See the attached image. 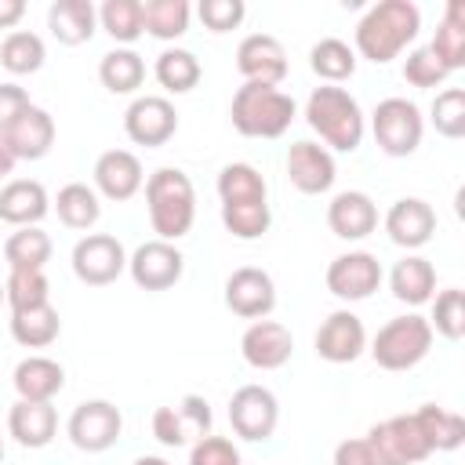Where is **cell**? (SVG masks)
Listing matches in <instances>:
<instances>
[{"label":"cell","instance_id":"obj_1","mask_svg":"<svg viewBox=\"0 0 465 465\" xmlns=\"http://www.w3.org/2000/svg\"><path fill=\"white\" fill-rule=\"evenodd\" d=\"M418 29H421L418 4H411V0H381L356 22V51L367 62L385 65V62L400 58L407 51V44H414Z\"/></svg>","mask_w":465,"mask_h":465},{"label":"cell","instance_id":"obj_2","mask_svg":"<svg viewBox=\"0 0 465 465\" xmlns=\"http://www.w3.org/2000/svg\"><path fill=\"white\" fill-rule=\"evenodd\" d=\"M145 207H149V225L156 240H182L193 222H196V189L193 178L178 167H160L145 178Z\"/></svg>","mask_w":465,"mask_h":465},{"label":"cell","instance_id":"obj_3","mask_svg":"<svg viewBox=\"0 0 465 465\" xmlns=\"http://www.w3.org/2000/svg\"><path fill=\"white\" fill-rule=\"evenodd\" d=\"M305 124L338 153H356L363 142V131H367L360 102L345 87H334V84H323L309 94Z\"/></svg>","mask_w":465,"mask_h":465},{"label":"cell","instance_id":"obj_4","mask_svg":"<svg viewBox=\"0 0 465 465\" xmlns=\"http://www.w3.org/2000/svg\"><path fill=\"white\" fill-rule=\"evenodd\" d=\"M294 113H298L294 98L269 84H243L229 105L232 127L243 138H280L291 127Z\"/></svg>","mask_w":465,"mask_h":465},{"label":"cell","instance_id":"obj_5","mask_svg":"<svg viewBox=\"0 0 465 465\" xmlns=\"http://www.w3.org/2000/svg\"><path fill=\"white\" fill-rule=\"evenodd\" d=\"M429 349H432V327L418 312L389 320L371 341V356L381 371H411L429 356Z\"/></svg>","mask_w":465,"mask_h":465},{"label":"cell","instance_id":"obj_6","mask_svg":"<svg viewBox=\"0 0 465 465\" xmlns=\"http://www.w3.org/2000/svg\"><path fill=\"white\" fill-rule=\"evenodd\" d=\"M371 131L385 156H411L421 145L425 120L411 98H381L371 113Z\"/></svg>","mask_w":465,"mask_h":465},{"label":"cell","instance_id":"obj_7","mask_svg":"<svg viewBox=\"0 0 465 465\" xmlns=\"http://www.w3.org/2000/svg\"><path fill=\"white\" fill-rule=\"evenodd\" d=\"M367 450H371V461L374 465H418L425 461L432 450L414 421V414H396V418H385L378 421L367 436Z\"/></svg>","mask_w":465,"mask_h":465},{"label":"cell","instance_id":"obj_8","mask_svg":"<svg viewBox=\"0 0 465 465\" xmlns=\"http://www.w3.org/2000/svg\"><path fill=\"white\" fill-rule=\"evenodd\" d=\"M65 432L73 440L76 450H87V454H102L109 450L120 432H124V414L116 403L109 400H84L73 407L69 421H65Z\"/></svg>","mask_w":465,"mask_h":465},{"label":"cell","instance_id":"obj_9","mask_svg":"<svg viewBox=\"0 0 465 465\" xmlns=\"http://www.w3.org/2000/svg\"><path fill=\"white\" fill-rule=\"evenodd\" d=\"M211 403L196 392L182 396L178 403L171 407H156L153 414V436L163 443V447H189L203 436H211Z\"/></svg>","mask_w":465,"mask_h":465},{"label":"cell","instance_id":"obj_10","mask_svg":"<svg viewBox=\"0 0 465 465\" xmlns=\"http://www.w3.org/2000/svg\"><path fill=\"white\" fill-rule=\"evenodd\" d=\"M69 262H73V272H76L80 283L105 287V283L120 280V272L127 269V251L109 232H87L84 240H76Z\"/></svg>","mask_w":465,"mask_h":465},{"label":"cell","instance_id":"obj_11","mask_svg":"<svg viewBox=\"0 0 465 465\" xmlns=\"http://www.w3.org/2000/svg\"><path fill=\"white\" fill-rule=\"evenodd\" d=\"M276 421H280V403L272 396V389L265 385H240L232 396H229V425L240 440H251V443H262L276 432Z\"/></svg>","mask_w":465,"mask_h":465},{"label":"cell","instance_id":"obj_12","mask_svg":"<svg viewBox=\"0 0 465 465\" xmlns=\"http://www.w3.org/2000/svg\"><path fill=\"white\" fill-rule=\"evenodd\" d=\"M124 131L134 145L160 149L178 131V113L163 94H138L124 113Z\"/></svg>","mask_w":465,"mask_h":465},{"label":"cell","instance_id":"obj_13","mask_svg":"<svg viewBox=\"0 0 465 465\" xmlns=\"http://www.w3.org/2000/svg\"><path fill=\"white\" fill-rule=\"evenodd\" d=\"M127 272L142 291H167L182 280L185 272V258L174 243L167 240H145L134 247V254L127 258Z\"/></svg>","mask_w":465,"mask_h":465},{"label":"cell","instance_id":"obj_14","mask_svg":"<svg viewBox=\"0 0 465 465\" xmlns=\"http://www.w3.org/2000/svg\"><path fill=\"white\" fill-rule=\"evenodd\" d=\"M378 287H381V262L371 251H349L327 265V291L341 302H363Z\"/></svg>","mask_w":465,"mask_h":465},{"label":"cell","instance_id":"obj_15","mask_svg":"<svg viewBox=\"0 0 465 465\" xmlns=\"http://www.w3.org/2000/svg\"><path fill=\"white\" fill-rule=\"evenodd\" d=\"M225 305L243 320H265L276 309V283L258 265H240L225 280Z\"/></svg>","mask_w":465,"mask_h":465},{"label":"cell","instance_id":"obj_16","mask_svg":"<svg viewBox=\"0 0 465 465\" xmlns=\"http://www.w3.org/2000/svg\"><path fill=\"white\" fill-rule=\"evenodd\" d=\"M236 69L243 76V84H269L280 87L287 76V51L276 36L269 33H251L240 40L236 47Z\"/></svg>","mask_w":465,"mask_h":465},{"label":"cell","instance_id":"obj_17","mask_svg":"<svg viewBox=\"0 0 465 465\" xmlns=\"http://www.w3.org/2000/svg\"><path fill=\"white\" fill-rule=\"evenodd\" d=\"M363 349H367L363 320L349 309L331 312L316 331V356L327 363H352L363 356Z\"/></svg>","mask_w":465,"mask_h":465},{"label":"cell","instance_id":"obj_18","mask_svg":"<svg viewBox=\"0 0 465 465\" xmlns=\"http://www.w3.org/2000/svg\"><path fill=\"white\" fill-rule=\"evenodd\" d=\"M294 352V338L276 320H254L240 338V356L254 371H280Z\"/></svg>","mask_w":465,"mask_h":465},{"label":"cell","instance_id":"obj_19","mask_svg":"<svg viewBox=\"0 0 465 465\" xmlns=\"http://www.w3.org/2000/svg\"><path fill=\"white\" fill-rule=\"evenodd\" d=\"M287 178H291V185H294L298 193L320 196V193H327V189L334 185L338 167H334V156H331L323 145L302 138V142H294V145L287 149Z\"/></svg>","mask_w":465,"mask_h":465},{"label":"cell","instance_id":"obj_20","mask_svg":"<svg viewBox=\"0 0 465 465\" xmlns=\"http://www.w3.org/2000/svg\"><path fill=\"white\" fill-rule=\"evenodd\" d=\"M94 193H102L105 200H113V203H124V200H131L138 189H142V182H145V174H142V160L131 153V149H105L98 160H94Z\"/></svg>","mask_w":465,"mask_h":465},{"label":"cell","instance_id":"obj_21","mask_svg":"<svg viewBox=\"0 0 465 465\" xmlns=\"http://www.w3.org/2000/svg\"><path fill=\"white\" fill-rule=\"evenodd\" d=\"M385 232L396 247H407V251H418L432 240L436 232V211L432 203H425L421 196H400L389 214H385Z\"/></svg>","mask_w":465,"mask_h":465},{"label":"cell","instance_id":"obj_22","mask_svg":"<svg viewBox=\"0 0 465 465\" xmlns=\"http://www.w3.org/2000/svg\"><path fill=\"white\" fill-rule=\"evenodd\" d=\"M327 225L338 240H363L378 229V203L360 189H345L327 203Z\"/></svg>","mask_w":465,"mask_h":465},{"label":"cell","instance_id":"obj_23","mask_svg":"<svg viewBox=\"0 0 465 465\" xmlns=\"http://www.w3.org/2000/svg\"><path fill=\"white\" fill-rule=\"evenodd\" d=\"M4 142L11 145L15 160H44L54 145V116L40 105H29L7 131Z\"/></svg>","mask_w":465,"mask_h":465},{"label":"cell","instance_id":"obj_24","mask_svg":"<svg viewBox=\"0 0 465 465\" xmlns=\"http://www.w3.org/2000/svg\"><path fill=\"white\" fill-rule=\"evenodd\" d=\"M7 432L15 436V443L40 450L54 440L58 432V411L51 403H33V400H15L7 411Z\"/></svg>","mask_w":465,"mask_h":465},{"label":"cell","instance_id":"obj_25","mask_svg":"<svg viewBox=\"0 0 465 465\" xmlns=\"http://www.w3.org/2000/svg\"><path fill=\"white\" fill-rule=\"evenodd\" d=\"M51 211L47 189L36 178H15L0 189V222L25 229V225H40V218Z\"/></svg>","mask_w":465,"mask_h":465},{"label":"cell","instance_id":"obj_26","mask_svg":"<svg viewBox=\"0 0 465 465\" xmlns=\"http://www.w3.org/2000/svg\"><path fill=\"white\" fill-rule=\"evenodd\" d=\"M11 385H15L18 400L51 403L65 385V371L51 356H25V360H18V367L11 374Z\"/></svg>","mask_w":465,"mask_h":465},{"label":"cell","instance_id":"obj_27","mask_svg":"<svg viewBox=\"0 0 465 465\" xmlns=\"http://www.w3.org/2000/svg\"><path fill=\"white\" fill-rule=\"evenodd\" d=\"M47 29L58 44L65 47H80L94 36L98 29V11L91 0H54L47 7Z\"/></svg>","mask_w":465,"mask_h":465},{"label":"cell","instance_id":"obj_28","mask_svg":"<svg viewBox=\"0 0 465 465\" xmlns=\"http://www.w3.org/2000/svg\"><path fill=\"white\" fill-rule=\"evenodd\" d=\"M389 287H392V298L396 302H403V305H425L436 294V269H432L429 258L407 254V258H400L392 265Z\"/></svg>","mask_w":465,"mask_h":465},{"label":"cell","instance_id":"obj_29","mask_svg":"<svg viewBox=\"0 0 465 465\" xmlns=\"http://www.w3.org/2000/svg\"><path fill=\"white\" fill-rule=\"evenodd\" d=\"M58 331H62V320H58V309L51 302L11 312V338L22 349H47L58 338Z\"/></svg>","mask_w":465,"mask_h":465},{"label":"cell","instance_id":"obj_30","mask_svg":"<svg viewBox=\"0 0 465 465\" xmlns=\"http://www.w3.org/2000/svg\"><path fill=\"white\" fill-rule=\"evenodd\" d=\"M429 51L436 54V62L447 73H454V69L465 65V4L461 0H450L443 7V22H440Z\"/></svg>","mask_w":465,"mask_h":465},{"label":"cell","instance_id":"obj_31","mask_svg":"<svg viewBox=\"0 0 465 465\" xmlns=\"http://www.w3.org/2000/svg\"><path fill=\"white\" fill-rule=\"evenodd\" d=\"M98 80L113 94H134L145 84V62L131 47H113L98 62Z\"/></svg>","mask_w":465,"mask_h":465},{"label":"cell","instance_id":"obj_32","mask_svg":"<svg viewBox=\"0 0 465 465\" xmlns=\"http://www.w3.org/2000/svg\"><path fill=\"white\" fill-rule=\"evenodd\" d=\"M414 421H418L429 450H458L465 443V418L458 411L425 403V407L414 411Z\"/></svg>","mask_w":465,"mask_h":465},{"label":"cell","instance_id":"obj_33","mask_svg":"<svg viewBox=\"0 0 465 465\" xmlns=\"http://www.w3.org/2000/svg\"><path fill=\"white\" fill-rule=\"evenodd\" d=\"M153 76H156V84H160L163 91L185 94V91H193V87L200 84L203 69H200V58H196L193 51H185V47H167V51L156 54Z\"/></svg>","mask_w":465,"mask_h":465},{"label":"cell","instance_id":"obj_34","mask_svg":"<svg viewBox=\"0 0 465 465\" xmlns=\"http://www.w3.org/2000/svg\"><path fill=\"white\" fill-rule=\"evenodd\" d=\"M54 211H58V222H62L65 229H91V225H98V218H102V200H98V193H94L91 185L69 182V185L58 189Z\"/></svg>","mask_w":465,"mask_h":465},{"label":"cell","instance_id":"obj_35","mask_svg":"<svg viewBox=\"0 0 465 465\" xmlns=\"http://www.w3.org/2000/svg\"><path fill=\"white\" fill-rule=\"evenodd\" d=\"M309 65H312V73H316L320 80H327V84L338 87L341 80H349V76L356 73V51H352L345 40H338V36H323V40L312 44Z\"/></svg>","mask_w":465,"mask_h":465},{"label":"cell","instance_id":"obj_36","mask_svg":"<svg viewBox=\"0 0 465 465\" xmlns=\"http://www.w3.org/2000/svg\"><path fill=\"white\" fill-rule=\"evenodd\" d=\"M4 262L7 269H44L51 262V236L40 225L15 229L4 243Z\"/></svg>","mask_w":465,"mask_h":465},{"label":"cell","instance_id":"obj_37","mask_svg":"<svg viewBox=\"0 0 465 465\" xmlns=\"http://www.w3.org/2000/svg\"><path fill=\"white\" fill-rule=\"evenodd\" d=\"M44 58H47L44 40H40L36 33H29V29H15V33H7L4 44H0V65H4L7 73H15V76L36 73V69L44 65Z\"/></svg>","mask_w":465,"mask_h":465},{"label":"cell","instance_id":"obj_38","mask_svg":"<svg viewBox=\"0 0 465 465\" xmlns=\"http://www.w3.org/2000/svg\"><path fill=\"white\" fill-rule=\"evenodd\" d=\"M142 29L156 40H178L189 29V4L185 0H145Z\"/></svg>","mask_w":465,"mask_h":465},{"label":"cell","instance_id":"obj_39","mask_svg":"<svg viewBox=\"0 0 465 465\" xmlns=\"http://www.w3.org/2000/svg\"><path fill=\"white\" fill-rule=\"evenodd\" d=\"M98 25L116 40V44H134L142 29V0H105L98 7Z\"/></svg>","mask_w":465,"mask_h":465},{"label":"cell","instance_id":"obj_40","mask_svg":"<svg viewBox=\"0 0 465 465\" xmlns=\"http://www.w3.org/2000/svg\"><path fill=\"white\" fill-rule=\"evenodd\" d=\"M4 298H7L11 312L33 309V305L51 302V283H47L44 269H11L4 280Z\"/></svg>","mask_w":465,"mask_h":465},{"label":"cell","instance_id":"obj_41","mask_svg":"<svg viewBox=\"0 0 465 465\" xmlns=\"http://www.w3.org/2000/svg\"><path fill=\"white\" fill-rule=\"evenodd\" d=\"M429 327H432V334H443L447 341H458L465 334V291L461 287H447V291L432 294Z\"/></svg>","mask_w":465,"mask_h":465},{"label":"cell","instance_id":"obj_42","mask_svg":"<svg viewBox=\"0 0 465 465\" xmlns=\"http://www.w3.org/2000/svg\"><path fill=\"white\" fill-rule=\"evenodd\" d=\"M432 127L443 138H465V91L461 87H447L432 98Z\"/></svg>","mask_w":465,"mask_h":465},{"label":"cell","instance_id":"obj_43","mask_svg":"<svg viewBox=\"0 0 465 465\" xmlns=\"http://www.w3.org/2000/svg\"><path fill=\"white\" fill-rule=\"evenodd\" d=\"M447 76H450V73L436 62V54H432L429 47H414V51L407 54V62H403V80H407L411 87H440Z\"/></svg>","mask_w":465,"mask_h":465},{"label":"cell","instance_id":"obj_44","mask_svg":"<svg viewBox=\"0 0 465 465\" xmlns=\"http://www.w3.org/2000/svg\"><path fill=\"white\" fill-rule=\"evenodd\" d=\"M189 465H243L240 447L225 436H203L189 447Z\"/></svg>","mask_w":465,"mask_h":465},{"label":"cell","instance_id":"obj_45","mask_svg":"<svg viewBox=\"0 0 465 465\" xmlns=\"http://www.w3.org/2000/svg\"><path fill=\"white\" fill-rule=\"evenodd\" d=\"M196 15L211 33H229L243 22L247 7H243V0H200Z\"/></svg>","mask_w":465,"mask_h":465},{"label":"cell","instance_id":"obj_46","mask_svg":"<svg viewBox=\"0 0 465 465\" xmlns=\"http://www.w3.org/2000/svg\"><path fill=\"white\" fill-rule=\"evenodd\" d=\"M33 102H29V91L25 87H18V84H0V134L29 109Z\"/></svg>","mask_w":465,"mask_h":465},{"label":"cell","instance_id":"obj_47","mask_svg":"<svg viewBox=\"0 0 465 465\" xmlns=\"http://www.w3.org/2000/svg\"><path fill=\"white\" fill-rule=\"evenodd\" d=\"M334 465H374L371 461V450H367V440H341L334 447Z\"/></svg>","mask_w":465,"mask_h":465},{"label":"cell","instance_id":"obj_48","mask_svg":"<svg viewBox=\"0 0 465 465\" xmlns=\"http://www.w3.org/2000/svg\"><path fill=\"white\" fill-rule=\"evenodd\" d=\"M22 15H25V4L22 0H0V29H11L15 33V25L22 22Z\"/></svg>","mask_w":465,"mask_h":465},{"label":"cell","instance_id":"obj_49","mask_svg":"<svg viewBox=\"0 0 465 465\" xmlns=\"http://www.w3.org/2000/svg\"><path fill=\"white\" fill-rule=\"evenodd\" d=\"M15 163H18V160H15L11 145H7V142H4V134H0V178H7V174L15 171Z\"/></svg>","mask_w":465,"mask_h":465},{"label":"cell","instance_id":"obj_50","mask_svg":"<svg viewBox=\"0 0 465 465\" xmlns=\"http://www.w3.org/2000/svg\"><path fill=\"white\" fill-rule=\"evenodd\" d=\"M131 465H167V461H163L160 454H142V458H134Z\"/></svg>","mask_w":465,"mask_h":465},{"label":"cell","instance_id":"obj_51","mask_svg":"<svg viewBox=\"0 0 465 465\" xmlns=\"http://www.w3.org/2000/svg\"><path fill=\"white\" fill-rule=\"evenodd\" d=\"M0 305H7V298H4V283H0Z\"/></svg>","mask_w":465,"mask_h":465},{"label":"cell","instance_id":"obj_52","mask_svg":"<svg viewBox=\"0 0 465 465\" xmlns=\"http://www.w3.org/2000/svg\"><path fill=\"white\" fill-rule=\"evenodd\" d=\"M0 461H4V436H0Z\"/></svg>","mask_w":465,"mask_h":465}]
</instances>
